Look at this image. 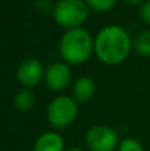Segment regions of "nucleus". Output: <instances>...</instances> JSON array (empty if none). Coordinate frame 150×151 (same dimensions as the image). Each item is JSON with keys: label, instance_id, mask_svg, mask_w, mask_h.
I'll return each mask as SVG.
<instances>
[{"label": "nucleus", "instance_id": "dca6fc26", "mask_svg": "<svg viewBox=\"0 0 150 151\" xmlns=\"http://www.w3.org/2000/svg\"><path fill=\"white\" fill-rule=\"evenodd\" d=\"M124 3H128V4H138V3H141L142 0H122Z\"/></svg>", "mask_w": 150, "mask_h": 151}, {"label": "nucleus", "instance_id": "f03ea898", "mask_svg": "<svg viewBox=\"0 0 150 151\" xmlns=\"http://www.w3.org/2000/svg\"><path fill=\"white\" fill-rule=\"evenodd\" d=\"M58 50L66 64H84L94 52V39L82 27L66 29L60 39Z\"/></svg>", "mask_w": 150, "mask_h": 151}, {"label": "nucleus", "instance_id": "ddd939ff", "mask_svg": "<svg viewBox=\"0 0 150 151\" xmlns=\"http://www.w3.org/2000/svg\"><path fill=\"white\" fill-rule=\"evenodd\" d=\"M117 151H144V146L134 138H125L120 142Z\"/></svg>", "mask_w": 150, "mask_h": 151}, {"label": "nucleus", "instance_id": "6e6552de", "mask_svg": "<svg viewBox=\"0 0 150 151\" xmlns=\"http://www.w3.org/2000/svg\"><path fill=\"white\" fill-rule=\"evenodd\" d=\"M64 138L56 131H45L37 137L33 151H64Z\"/></svg>", "mask_w": 150, "mask_h": 151}, {"label": "nucleus", "instance_id": "f8f14e48", "mask_svg": "<svg viewBox=\"0 0 150 151\" xmlns=\"http://www.w3.org/2000/svg\"><path fill=\"white\" fill-rule=\"evenodd\" d=\"M85 1H87L88 7L92 9L98 11V12H106L116 5L117 0H85Z\"/></svg>", "mask_w": 150, "mask_h": 151}, {"label": "nucleus", "instance_id": "423d86ee", "mask_svg": "<svg viewBox=\"0 0 150 151\" xmlns=\"http://www.w3.org/2000/svg\"><path fill=\"white\" fill-rule=\"evenodd\" d=\"M45 76V68L43 63L36 57L24 58L16 69L17 81L24 88H33L39 85Z\"/></svg>", "mask_w": 150, "mask_h": 151}, {"label": "nucleus", "instance_id": "9d476101", "mask_svg": "<svg viewBox=\"0 0 150 151\" xmlns=\"http://www.w3.org/2000/svg\"><path fill=\"white\" fill-rule=\"evenodd\" d=\"M15 107L21 113H27L32 110L36 104V96L32 91L31 88H21L16 91L15 98H13Z\"/></svg>", "mask_w": 150, "mask_h": 151}, {"label": "nucleus", "instance_id": "20e7f679", "mask_svg": "<svg viewBox=\"0 0 150 151\" xmlns=\"http://www.w3.org/2000/svg\"><path fill=\"white\" fill-rule=\"evenodd\" d=\"M79 114L77 101L71 96H57L47 107V119L56 129H65L76 121Z\"/></svg>", "mask_w": 150, "mask_h": 151}, {"label": "nucleus", "instance_id": "39448f33", "mask_svg": "<svg viewBox=\"0 0 150 151\" xmlns=\"http://www.w3.org/2000/svg\"><path fill=\"white\" fill-rule=\"evenodd\" d=\"M120 142L117 131L106 125H94L85 134V143L90 151H114Z\"/></svg>", "mask_w": 150, "mask_h": 151}, {"label": "nucleus", "instance_id": "f3484780", "mask_svg": "<svg viewBox=\"0 0 150 151\" xmlns=\"http://www.w3.org/2000/svg\"><path fill=\"white\" fill-rule=\"evenodd\" d=\"M66 151H85L82 147H79V146H74V147H71V149H68Z\"/></svg>", "mask_w": 150, "mask_h": 151}, {"label": "nucleus", "instance_id": "2eb2a0df", "mask_svg": "<svg viewBox=\"0 0 150 151\" xmlns=\"http://www.w3.org/2000/svg\"><path fill=\"white\" fill-rule=\"evenodd\" d=\"M36 7L40 11H52L55 4H52L50 0H36Z\"/></svg>", "mask_w": 150, "mask_h": 151}, {"label": "nucleus", "instance_id": "0eeeda50", "mask_svg": "<svg viewBox=\"0 0 150 151\" xmlns=\"http://www.w3.org/2000/svg\"><path fill=\"white\" fill-rule=\"evenodd\" d=\"M44 80L50 90L61 91L72 82V70L65 61H55L45 68Z\"/></svg>", "mask_w": 150, "mask_h": 151}, {"label": "nucleus", "instance_id": "1a4fd4ad", "mask_svg": "<svg viewBox=\"0 0 150 151\" xmlns=\"http://www.w3.org/2000/svg\"><path fill=\"white\" fill-rule=\"evenodd\" d=\"M96 93V82L89 76H81L73 83L72 94L77 102H88Z\"/></svg>", "mask_w": 150, "mask_h": 151}, {"label": "nucleus", "instance_id": "7ed1b4c3", "mask_svg": "<svg viewBox=\"0 0 150 151\" xmlns=\"http://www.w3.org/2000/svg\"><path fill=\"white\" fill-rule=\"evenodd\" d=\"M52 15L55 21L63 28H80L87 21L89 7L85 0H57Z\"/></svg>", "mask_w": 150, "mask_h": 151}, {"label": "nucleus", "instance_id": "f257e3e1", "mask_svg": "<svg viewBox=\"0 0 150 151\" xmlns=\"http://www.w3.org/2000/svg\"><path fill=\"white\" fill-rule=\"evenodd\" d=\"M133 48V39L125 28L116 24L105 25L94 37V53L101 63L117 65L124 63Z\"/></svg>", "mask_w": 150, "mask_h": 151}, {"label": "nucleus", "instance_id": "4468645a", "mask_svg": "<svg viewBox=\"0 0 150 151\" xmlns=\"http://www.w3.org/2000/svg\"><path fill=\"white\" fill-rule=\"evenodd\" d=\"M140 16L144 23L150 25V0H145L140 7Z\"/></svg>", "mask_w": 150, "mask_h": 151}, {"label": "nucleus", "instance_id": "9b49d317", "mask_svg": "<svg viewBox=\"0 0 150 151\" xmlns=\"http://www.w3.org/2000/svg\"><path fill=\"white\" fill-rule=\"evenodd\" d=\"M133 48L141 56L150 57V29L138 32L133 39Z\"/></svg>", "mask_w": 150, "mask_h": 151}]
</instances>
